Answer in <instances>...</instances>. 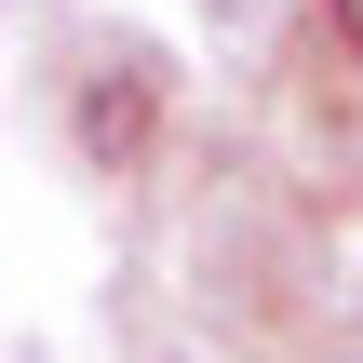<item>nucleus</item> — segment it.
<instances>
[{"mask_svg": "<svg viewBox=\"0 0 363 363\" xmlns=\"http://www.w3.org/2000/svg\"><path fill=\"white\" fill-rule=\"evenodd\" d=\"M323 363H363V350H323Z\"/></svg>", "mask_w": 363, "mask_h": 363, "instance_id": "obj_1", "label": "nucleus"}, {"mask_svg": "<svg viewBox=\"0 0 363 363\" xmlns=\"http://www.w3.org/2000/svg\"><path fill=\"white\" fill-rule=\"evenodd\" d=\"M175 363H189V350H175Z\"/></svg>", "mask_w": 363, "mask_h": 363, "instance_id": "obj_2", "label": "nucleus"}]
</instances>
